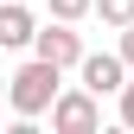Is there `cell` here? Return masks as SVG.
Returning <instances> with one entry per match:
<instances>
[{
    "label": "cell",
    "mask_w": 134,
    "mask_h": 134,
    "mask_svg": "<svg viewBox=\"0 0 134 134\" xmlns=\"http://www.w3.org/2000/svg\"><path fill=\"white\" fill-rule=\"evenodd\" d=\"M64 70H58V64H45V58H26L19 64V70H13L7 77V109L13 115H19V121H38V115L45 109H51V96L64 90V83H58Z\"/></svg>",
    "instance_id": "1"
},
{
    "label": "cell",
    "mask_w": 134,
    "mask_h": 134,
    "mask_svg": "<svg viewBox=\"0 0 134 134\" xmlns=\"http://www.w3.org/2000/svg\"><path fill=\"white\" fill-rule=\"evenodd\" d=\"M45 115H51L58 134H96V128H102V96H90V90L77 83V90H58Z\"/></svg>",
    "instance_id": "2"
},
{
    "label": "cell",
    "mask_w": 134,
    "mask_h": 134,
    "mask_svg": "<svg viewBox=\"0 0 134 134\" xmlns=\"http://www.w3.org/2000/svg\"><path fill=\"white\" fill-rule=\"evenodd\" d=\"M32 58H45V64H58V70H77V58H83V32L70 19H51V26H32V45H26Z\"/></svg>",
    "instance_id": "3"
},
{
    "label": "cell",
    "mask_w": 134,
    "mask_h": 134,
    "mask_svg": "<svg viewBox=\"0 0 134 134\" xmlns=\"http://www.w3.org/2000/svg\"><path fill=\"white\" fill-rule=\"evenodd\" d=\"M77 77H83V90H90V96H115V90H121V77H128V64L115 58V51H83V58H77Z\"/></svg>",
    "instance_id": "4"
},
{
    "label": "cell",
    "mask_w": 134,
    "mask_h": 134,
    "mask_svg": "<svg viewBox=\"0 0 134 134\" xmlns=\"http://www.w3.org/2000/svg\"><path fill=\"white\" fill-rule=\"evenodd\" d=\"M32 7H19V0H0V51H26L32 45Z\"/></svg>",
    "instance_id": "5"
},
{
    "label": "cell",
    "mask_w": 134,
    "mask_h": 134,
    "mask_svg": "<svg viewBox=\"0 0 134 134\" xmlns=\"http://www.w3.org/2000/svg\"><path fill=\"white\" fill-rule=\"evenodd\" d=\"M90 13H96L102 26H115V32H121V26L134 19V0H90Z\"/></svg>",
    "instance_id": "6"
},
{
    "label": "cell",
    "mask_w": 134,
    "mask_h": 134,
    "mask_svg": "<svg viewBox=\"0 0 134 134\" xmlns=\"http://www.w3.org/2000/svg\"><path fill=\"white\" fill-rule=\"evenodd\" d=\"M45 7H51V19H90V0H45Z\"/></svg>",
    "instance_id": "7"
},
{
    "label": "cell",
    "mask_w": 134,
    "mask_h": 134,
    "mask_svg": "<svg viewBox=\"0 0 134 134\" xmlns=\"http://www.w3.org/2000/svg\"><path fill=\"white\" fill-rule=\"evenodd\" d=\"M115 102H121V128H134V70L121 77V90H115Z\"/></svg>",
    "instance_id": "8"
},
{
    "label": "cell",
    "mask_w": 134,
    "mask_h": 134,
    "mask_svg": "<svg viewBox=\"0 0 134 134\" xmlns=\"http://www.w3.org/2000/svg\"><path fill=\"white\" fill-rule=\"evenodd\" d=\"M115 58H121V64H128V70H134V19L121 26V45H115Z\"/></svg>",
    "instance_id": "9"
},
{
    "label": "cell",
    "mask_w": 134,
    "mask_h": 134,
    "mask_svg": "<svg viewBox=\"0 0 134 134\" xmlns=\"http://www.w3.org/2000/svg\"><path fill=\"white\" fill-rule=\"evenodd\" d=\"M0 102H7V77H0Z\"/></svg>",
    "instance_id": "10"
}]
</instances>
